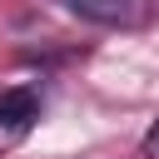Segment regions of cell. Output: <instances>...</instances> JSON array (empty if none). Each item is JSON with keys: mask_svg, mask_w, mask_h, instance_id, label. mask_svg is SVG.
<instances>
[{"mask_svg": "<svg viewBox=\"0 0 159 159\" xmlns=\"http://www.w3.org/2000/svg\"><path fill=\"white\" fill-rule=\"evenodd\" d=\"M60 5L89 25H129L134 20V0H60Z\"/></svg>", "mask_w": 159, "mask_h": 159, "instance_id": "obj_2", "label": "cell"}, {"mask_svg": "<svg viewBox=\"0 0 159 159\" xmlns=\"http://www.w3.org/2000/svg\"><path fill=\"white\" fill-rule=\"evenodd\" d=\"M144 154H149V159H159V124L144 134Z\"/></svg>", "mask_w": 159, "mask_h": 159, "instance_id": "obj_3", "label": "cell"}, {"mask_svg": "<svg viewBox=\"0 0 159 159\" xmlns=\"http://www.w3.org/2000/svg\"><path fill=\"white\" fill-rule=\"evenodd\" d=\"M40 119V89L35 84H10L0 89V149H15L30 124Z\"/></svg>", "mask_w": 159, "mask_h": 159, "instance_id": "obj_1", "label": "cell"}]
</instances>
